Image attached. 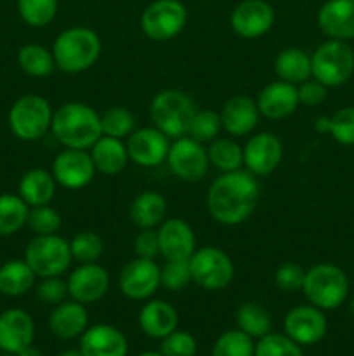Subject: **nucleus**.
Returning a JSON list of instances; mask_svg holds the SVG:
<instances>
[{"label":"nucleus","instance_id":"44","mask_svg":"<svg viewBox=\"0 0 354 356\" xmlns=\"http://www.w3.org/2000/svg\"><path fill=\"white\" fill-rule=\"evenodd\" d=\"M330 134L339 145L354 146V106L340 108L330 117Z\"/></svg>","mask_w":354,"mask_h":356},{"label":"nucleus","instance_id":"52","mask_svg":"<svg viewBox=\"0 0 354 356\" xmlns=\"http://www.w3.org/2000/svg\"><path fill=\"white\" fill-rule=\"evenodd\" d=\"M59 356H83V355H82V351H80V350H68V351H65V353H61Z\"/></svg>","mask_w":354,"mask_h":356},{"label":"nucleus","instance_id":"41","mask_svg":"<svg viewBox=\"0 0 354 356\" xmlns=\"http://www.w3.org/2000/svg\"><path fill=\"white\" fill-rule=\"evenodd\" d=\"M221 129L222 122L221 115H219L217 111L210 110V108H207V110H196L187 136L193 138L194 141L205 145V143H210L214 141L215 138H219Z\"/></svg>","mask_w":354,"mask_h":356},{"label":"nucleus","instance_id":"36","mask_svg":"<svg viewBox=\"0 0 354 356\" xmlns=\"http://www.w3.org/2000/svg\"><path fill=\"white\" fill-rule=\"evenodd\" d=\"M101 131L103 136L125 139L135 131V117L128 108L111 106L101 115Z\"/></svg>","mask_w":354,"mask_h":356},{"label":"nucleus","instance_id":"14","mask_svg":"<svg viewBox=\"0 0 354 356\" xmlns=\"http://www.w3.org/2000/svg\"><path fill=\"white\" fill-rule=\"evenodd\" d=\"M96 172L89 149L65 148L52 162V176L56 183L66 190H82L89 186Z\"/></svg>","mask_w":354,"mask_h":356},{"label":"nucleus","instance_id":"21","mask_svg":"<svg viewBox=\"0 0 354 356\" xmlns=\"http://www.w3.org/2000/svg\"><path fill=\"white\" fill-rule=\"evenodd\" d=\"M255 103L260 117H266L269 120L288 118L301 104L298 103L297 86L283 82V80H274V82L267 83L259 92Z\"/></svg>","mask_w":354,"mask_h":356},{"label":"nucleus","instance_id":"9","mask_svg":"<svg viewBox=\"0 0 354 356\" xmlns=\"http://www.w3.org/2000/svg\"><path fill=\"white\" fill-rule=\"evenodd\" d=\"M191 278L205 291H224L235 278L231 257L219 247H201L189 257Z\"/></svg>","mask_w":354,"mask_h":356},{"label":"nucleus","instance_id":"7","mask_svg":"<svg viewBox=\"0 0 354 356\" xmlns=\"http://www.w3.org/2000/svg\"><path fill=\"white\" fill-rule=\"evenodd\" d=\"M354 73V52L344 40L323 42L311 56V76L326 87L349 82Z\"/></svg>","mask_w":354,"mask_h":356},{"label":"nucleus","instance_id":"19","mask_svg":"<svg viewBox=\"0 0 354 356\" xmlns=\"http://www.w3.org/2000/svg\"><path fill=\"white\" fill-rule=\"evenodd\" d=\"M163 259H189L196 250V236L184 219H165L156 229Z\"/></svg>","mask_w":354,"mask_h":356},{"label":"nucleus","instance_id":"27","mask_svg":"<svg viewBox=\"0 0 354 356\" xmlns=\"http://www.w3.org/2000/svg\"><path fill=\"white\" fill-rule=\"evenodd\" d=\"M89 153L97 172L106 174V176L120 174L130 160L124 139L110 138V136H101L89 149Z\"/></svg>","mask_w":354,"mask_h":356},{"label":"nucleus","instance_id":"55","mask_svg":"<svg viewBox=\"0 0 354 356\" xmlns=\"http://www.w3.org/2000/svg\"><path fill=\"white\" fill-rule=\"evenodd\" d=\"M0 266H2V256H0Z\"/></svg>","mask_w":354,"mask_h":356},{"label":"nucleus","instance_id":"45","mask_svg":"<svg viewBox=\"0 0 354 356\" xmlns=\"http://www.w3.org/2000/svg\"><path fill=\"white\" fill-rule=\"evenodd\" d=\"M196 348V341L189 332L176 329L162 339L160 353L163 356H194Z\"/></svg>","mask_w":354,"mask_h":356},{"label":"nucleus","instance_id":"33","mask_svg":"<svg viewBox=\"0 0 354 356\" xmlns=\"http://www.w3.org/2000/svg\"><path fill=\"white\" fill-rule=\"evenodd\" d=\"M208 162L221 172L243 169V146L233 138H215L207 148Z\"/></svg>","mask_w":354,"mask_h":356},{"label":"nucleus","instance_id":"39","mask_svg":"<svg viewBox=\"0 0 354 356\" xmlns=\"http://www.w3.org/2000/svg\"><path fill=\"white\" fill-rule=\"evenodd\" d=\"M255 344L243 330H228L215 341L212 356H253Z\"/></svg>","mask_w":354,"mask_h":356},{"label":"nucleus","instance_id":"49","mask_svg":"<svg viewBox=\"0 0 354 356\" xmlns=\"http://www.w3.org/2000/svg\"><path fill=\"white\" fill-rule=\"evenodd\" d=\"M326 89L328 87L311 76V79L297 86L298 103L304 104V106H318L326 99Z\"/></svg>","mask_w":354,"mask_h":356},{"label":"nucleus","instance_id":"5","mask_svg":"<svg viewBox=\"0 0 354 356\" xmlns=\"http://www.w3.org/2000/svg\"><path fill=\"white\" fill-rule=\"evenodd\" d=\"M302 292L309 305L319 309H335L349 296V280L335 264L319 263L305 270Z\"/></svg>","mask_w":354,"mask_h":356},{"label":"nucleus","instance_id":"26","mask_svg":"<svg viewBox=\"0 0 354 356\" xmlns=\"http://www.w3.org/2000/svg\"><path fill=\"white\" fill-rule=\"evenodd\" d=\"M87 323H89V315H87L85 305L73 299L54 306L49 316L51 332L59 339H75L82 336L87 330Z\"/></svg>","mask_w":354,"mask_h":356},{"label":"nucleus","instance_id":"29","mask_svg":"<svg viewBox=\"0 0 354 356\" xmlns=\"http://www.w3.org/2000/svg\"><path fill=\"white\" fill-rule=\"evenodd\" d=\"M56 179L52 172L45 169H30L21 176L17 184V195L30 207L49 205L56 195Z\"/></svg>","mask_w":354,"mask_h":356},{"label":"nucleus","instance_id":"51","mask_svg":"<svg viewBox=\"0 0 354 356\" xmlns=\"http://www.w3.org/2000/svg\"><path fill=\"white\" fill-rule=\"evenodd\" d=\"M16 356H42V353H40V350H37V348L28 346V348H24L23 351H19Z\"/></svg>","mask_w":354,"mask_h":356},{"label":"nucleus","instance_id":"31","mask_svg":"<svg viewBox=\"0 0 354 356\" xmlns=\"http://www.w3.org/2000/svg\"><path fill=\"white\" fill-rule=\"evenodd\" d=\"M37 282L33 273L24 259H10L0 266V292L9 298H19L30 292Z\"/></svg>","mask_w":354,"mask_h":356},{"label":"nucleus","instance_id":"3","mask_svg":"<svg viewBox=\"0 0 354 356\" xmlns=\"http://www.w3.org/2000/svg\"><path fill=\"white\" fill-rule=\"evenodd\" d=\"M103 44L99 35L87 26H71L62 30L52 44L56 68L75 75L92 68L99 59Z\"/></svg>","mask_w":354,"mask_h":356},{"label":"nucleus","instance_id":"37","mask_svg":"<svg viewBox=\"0 0 354 356\" xmlns=\"http://www.w3.org/2000/svg\"><path fill=\"white\" fill-rule=\"evenodd\" d=\"M17 13L31 28H44L54 21L58 0H17Z\"/></svg>","mask_w":354,"mask_h":356},{"label":"nucleus","instance_id":"54","mask_svg":"<svg viewBox=\"0 0 354 356\" xmlns=\"http://www.w3.org/2000/svg\"><path fill=\"white\" fill-rule=\"evenodd\" d=\"M351 313H353V315H354V298L351 299Z\"/></svg>","mask_w":354,"mask_h":356},{"label":"nucleus","instance_id":"17","mask_svg":"<svg viewBox=\"0 0 354 356\" xmlns=\"http://www.w3.org/2000/svg\"><path fill=\"white\" fill-rule=\"evenodd\" d=\"M128 159L139 167L153 169L163 163L169 155V138L162 131L153 127H141L127 138Z\"/></svg>","mask_w":354,"mask_h":356},{"label":"nucleus","instance_id":"6","mask_svg":"<svg viewBox=\"0 0 354 356\" xmlns=\"http://www.w3.org/2000/svg\"><path fill=\"white\" fill-rule=\"evenodd\" d=\"M51 104L38 94H24L17 97L9 110V129L17 139L26 143L38 141L51 131Z\"/></svg>","mask_w":354,"mask_h":356},{"label":"nucleus","instance_id":"48","mask_svg":"<svg viewBox=\"0 0 354 356\" xmlns=\"http://www.w3.org/2000/svg\"><path fill=\"white\" fill-rule=\"evenodd\" d=\"M134 252L135 257L142 259H156L160 256V243L158 233L153 228L141 229L134 238Z\"/></svg>","mask_w":354,"mask_h":356},{"label":"nucleus","instance_id":"40","mask_svg":"<svg viewBox=\"0 0 354 356\" xmlns=\"http://www.w3.org/2000/svg\"><path fill=\"white\" fill-rule=\"evenodd\" d=\"M191 282L189 259H165V264L160 266V284L169 292L184 291Z\"/></svg>","mask_w":354,"mask_h":356},{"label":"nucleus","instance_id":"30","mask_svg":"<svg viewBox=\"0 0 354 356\" xmlns=\"http://www.w3.org/2000/svg\"><path fill=\"white\" fill-rule=\"evenodd\" d=\"M274 72L283 82L298 83L311 79V56L298 47H285L274 59Z\"/></svg>","mask_w":354,"mask_h":356},{"label":"nucleus","instance_id":"1","mask_svg":"<svg viewBox=\"0 0 354 356\" xmlns=\"http://www.w3.org/2000/svg\"><path fill=\"white\" fill-rule=\"evenodd\" d=\"M259 200V179L246 169L222 172L207 191L208 212L224 226H238L250 219Z\"/></svg>","mask_w":354,"mask_h":356},{"label":"nucleus","instance_id":"46","mask_svg":"<svg viewBox=\"0 0 354 356\" xmlns=\"http://www.w3.org/2000/svg\"><path fill=\"white\" fill-rule=\"evenodd\" d=\"M304 277L305 270L297 263H287L280 264L274 273V284L280 289L281 292H288V294H294V292L302 291V285H304Z\"/></svg>","mask_w":354,"mask_h":356},{"label":"nucleus","instance_id":"50","mask_svg":"<svg viewBox=\"0 0 354 356\" xmlns=\"http://www.w3.org/2000/svg\"><path fill=\"white\" fill-rule=\"evenodd\" d=\"M314 129L319 132V134H330V117L316 118Z\"/></svg>","mask_w":354,"mask_h":356},{"label":"nucleus","instance_id":"18","mask_svg":"<svg viewBox=\"0 0 354 356\" xmlns=\"http://www.w3.org/2000/svg\"><path fill=\"white\" fill-rule=\"evenodd\" d=\"M68 294L73 301L82 305H94L108 294L110 273L97 263L80 264L66 280Z\"/></svg>","mask_w":354,"mask_h":356},{"label":"nucleus","instance_id":"13","mask_svg":"<svg viewBox=\"0 0 354 356\" xmlns=\"http://www.w3.org/2000/svg\"><path fill=\"white\" fill-rule=\"evenodd\" d=\"M118 287L127 299L146 301L162 287L160 266L155 263V259L135 257L121 268L118 275Z\"/></svg>","mask_w":354,"mask_h":356},{"label":"nucleus","instance_id":"28","mask_svg":"<svg viewBox=\"0 0 354 356\" xmlns=\"http://www.w3.org/2000/svg\"><path fill=\"white\" fill-rule=\"evenodd\" d=\"M167 200L158 191H142L132 200L128 209V218L132 225L141 229L160 226L165 221Z\"/></svg>","mask_w":354,"mask_h":356},{"label":"nucleus","instance_id":"10","mask_svg":"<svg viewBox=\"0 0 354 356\" xmlns=\"http://www.w3.org/2000/svg\"><path fill=\"white\" fill-rule=\"evenodd\" d=\"M187 10L179 0H155L141 16V30L149 40L169 42L184 30Z\"/></svg>","mask_w":354,"mask_h":356},{"label":"nucleus","instance_id":"11","mask_svg":"<svg viewBox=\"0 0 354 356\" xmlns=\"http://www.w3.org/2000/svg\"><path fill=\"white\" fill-rule=\"evenodd\" d=\"M165 162L169 163L174 176L186 183H198L203 179L210 165L207 149L189 136H183L170 145Z\"/></svg>","mask_w":354,"mask_h":356},{"label":"nucleus","instance_id":"34","mask_svg":"<svg viewBox=\"0 0 354 356\" xmlns=\"http://www.w3.org/2000/svg\"><path fill=\"white\" fill-rule=\"evenodd\" d=\"M17 65L30 76H47L56 70L52 51L40 44H26L17 52Z\"/></svg>","mask_w":354,"mask_h":356},{"label":"nucleus","instance_id":"15","mask_svg":"<svg viewBox=\"0 0 354 356\" xmlns=\"http://www.w3.org/2000/svg\"><path fill=\"white\" fill-rule=\"evenodd\" d=\"M285 336L290 337L298 346H311L326 336L328 322L323 309L312 305L297 306L290 309L283 320Z\"/></svg>","mask_w":354,"mask_h":356},{"label":"nucleus","instance_id":"4","mask_svg":"<svg viewBox=\"0 0 354 356\" xmlns=\"http://www.w3.org/2000/svg\"><path fill=\"white\" fill-rule=\"evenodd\" d=\"M196 113V104L186 92L177 89L160 90L149 104V117L153 125L169 139L187 136Z\"/></svg>","mask_w":354,"mask_h":356},{"label":"nucleus","instance_id":"56","mask_svg":"<svg viewBox=\"0 0 354 356\" xmlns=\"http://www.w3.org/2000/svg\"><path fill=\"white\" fill-rule=\"evenodd\" d=\"M0 356H12V355H9V353H7V355H0Z\"/></svg>","mask_w":354,"mask_h":356},{"label":"nucleus","instance_id":"25","mask_svg":"<svg viewBox=\"0 0 354 356\" xmlns=\"http://www.w3.org/2000/svg\"><path fill=\"white\" fill-rule=\"evenodd\" d=\"M179 315L170 302L163 299H149L139 312V327L146 336L163 339L177 329Z\"/></svg>","mask_w":354,"mask_h":356},{"label":"nucleus","instance_id":"47","mask_svg":"<svg viewBox=\"0 0 354 356\" xmlns=\"http://www.w3.org/2000/svg\"><path fill=\"white\" fill-rule=\"evenodd\" d=\"M68 284L61 277H47L40 278V284L37 287V298L44 305L58 306L68 298Z\"/></svg>","mask_w":354,"mask_h":356},{"label":"nucleus","instance_id":"35","mask_svg":"<svg viewBox=\"0 0 354 356\" xmlns=\"http://www.w3.org/2000/svg\"><path fill=\"white\" fill-rule=\"evenodd\" d=\"M236 323L238 329L248 334L250 337H260L267 336L271 332V315L260 302L248 301L243 302L236 313Z\"/></svg>","mask_w":354,"mask_h":356},{"label":"nucleus","instance_id":"12","mask_svg":"<svg viewBox=\"0 0 354 356\" xmlns=\"http://www.w3.org/2000/svg\"><path fill=\"white\" fill-rule=\"evenodd\" d=\"M283 159V143L273 132H257L243 146V169L255 177L269 176Z\"/></svg>","mask_w":354,"mask_h":356},{"label":"nucleus","instance_id":"32","mask_svg":"<svg viewBox=\"0 0 354 356\" xmlns=\"http://www.w3.org/2000/svg\"><path fill=\"white\" fill-rule=\"evenodd\" d=\"M30 205L19 195H0V238L12 236L26 226Z\"/></svg>","mask_w":354,"mask_h":356},{"label":"nucleus","instance_id":"16","mask_svg":"<svg viewBox=\"0 0 354 356\" xmlns=\"http://www.w3.org/2000/svg\"><path fill=\"white\" fill-rule=\"evenodd\" d=\"M274 24V9L266 0H243L233 9L231 28L238 37L255 40Z\"/></svg>","mask_w":354,"mask_h":356},{"label":"nucleus","instance_id":"20","mask_svg":"<svg viewBox=\"0 0 354 356\" xmlns=\"http://www.w3.org/2000/svg\"><path fill=\"white\" fill-rule=\"evenodd\" d=\"M35 323L24 309L10 308L0 315V350L17 355L33 344Z\"/></svg>","mask_w":354,"mask_h":356},{"label":"nucleus","instance_id":"24","mask_svg":"<svg viewBox=\"0 0 354 356\" xmlns=\"http://www.w3.org/2000/svg\"><path fill=\"white\" fill-rule=\"evenodd\" d=\"M222 129L233 138L248 136L259 124V108L253 99L246 96H233L221 110Z\"/></svg>","mask_w":354,"mask_h":356},{"label":"nucleus","instance_id":"42","mask_svg":"<svg viewBox=\"0 0 354 356\" xmlns=\"http://www.w3.org/2000/svg\"><path fill=\"white\" fill-rule=\"evenodd\" d=\"M253 356H304L301 346L285 334H267L255 344Z\"/></svg>","mask_w":354,"mask_h":356},{"label":"nucleus","instance_id":"23","mask_svg":"<svg viewBox=\"0 0 354 356\" xmlns=\"http://www.w3.org/2000/svg\"><path fill=\"white\" fill-rule=\"evenodd\" d=\"M80 351L83 356H127L128 343L117 327L99 323L82 334Z\"/></svg>","mask_w":354,"mask_h":356},{"label":"nucleus","instance_id":"43","mask_svg":"<svg viewBox=\"0 0 354 356\" xmlns=\"http://www.w3.org/2000/svg\"><path fill=\"white\" fill-rule=\"evenodd\" d=\"M61 214L51 205L30 207L26 226L35 235H56L61 229Z\"/></svg>","mask_w":354,"mask_h":356},{"label":"nucleus","instance_id":"22","mask_svg":"<svg viewBox=\"0 0 354 356\" xmlns=\"http://www.w3.org/2000/svg\"><path fill=\"white\" fill-rule=\"evenodd\" d=\"M319 30L333 40L354 38V0H326L318 10Z\"/></svg>","mask_w":354,"mask_h":356},{"label":"nucleus","instance_id":"53","mask_svg":"<svg viewBox=\"0 0 354 356\" xmlns=\"http://www.w3.org/2000/svg\"><path fill=\"white\" fill-rule=\"evenodd\" d=\"M139 356H163L162 353H155V351H148V353H142Z\"/></svg>","mask_w":354,"mask_h":356},{"label":"nucleus","instance_id":"2","mask_svg":"<svg viewBox=\"0 0 354 356\" xmlns=\"http://www.w3.org/2000/svg\"><path fill=\"white\" fill-rule=\"evenodd\" d=\"M51 131L65 148L90 149L103 136L101 115L89 104L65 103L54 110Z\"/></svg>","mask_w":354,"mask_h":356},{"label":"nucleus","instance_id":"38","mask_svg":"<svg viewBox=\"0 0 354 356\" xmlns=\"http://www.w3.org/2000/svg\"><path fill=\"white\" fill-rule=\"evenodd\" d=\"M69 250L71 257L78 261L80 264L97 263L99 257L103 256L104 242L96 232H78L71 240H69Z\"/></svg>","mask_w":354,"mask_h":356},{"label":"nucleus","instance_id":"8","mask_svg":"<svg viewBox=\"0 0 354 356\" xmlns=\"http://www.w3.org/2000/svg\"><path fill=\"white\" fill-rule=\"evenodd\" d=\"M24 261L37 278L61 277L71 264L69 242L56 235H35L24 249Z\"/></svg>","mask_w":354,"mask_h":356}]
</instances>
